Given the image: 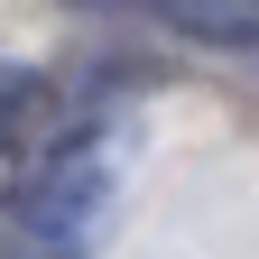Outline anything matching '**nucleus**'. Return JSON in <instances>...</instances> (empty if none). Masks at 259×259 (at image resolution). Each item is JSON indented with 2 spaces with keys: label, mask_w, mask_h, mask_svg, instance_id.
I'll list each match as a JSON object with an SVG mask.
<instances>
[{
  "label": "nucleus",
  "mask_w": 259,
  "mask_h": 259,
  "mask_svg": "<svg viewBox=\"0 0 259 259\" xmlns=\"http://www.w3.org/2000/svg\"><path fill=\"white\" fill-rule=\"evenodd\" d=\"M111 176H120L111 130H65V148L47 157V176L19 194L28 241H37V250H56V259H74V250L93 241V222H102V204H111Z\"/></svg>",
  "instance_id": "f257e3e1"
},
{
  "label": "nucleus",
  "mask_w": 259,
  "mask_h": 259,
  "mask_svg": "<svg viewBox=\"0 0 259 259\" xmlns=\"http://www.w3.org/2000/svg\"><path fill=\"white\" fill-rule=\"evenodd\" d=\"M65 83L37 65H0V204H19L47 176V157L65 148Z\"/></svg>",
  "instance_id": "f03ea898"
},
{
  "label": "nucleus",
  "mask_w": 259,
  "mask_h": 259,
  "mask_svg": "<svg viewBox=\"0 0 259 259\" xmlns=\"http://www.w3.org/2000/svg\"><path fill=\"white\" fill-rule=\"evenodd\" d=\"M65 10H111V19H157L194 47H259V0H65Z\"/></svg>",
  "instance_id": "7ed1b4c3"
}]
</instances>
